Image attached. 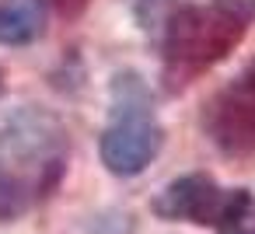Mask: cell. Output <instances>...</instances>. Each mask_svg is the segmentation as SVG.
Wrapping results in <instances>:
<instances>
[{
	"mask_svg": "<svg viewBox=\"0 0 255 234\" xmlns=\"http://www.w3.org/2000/svg\"><path fill=\"white\" fill-rule=\"evenodd\" d=\"M213 227L217 234H255V196L248 189H227L224 210Z\"/></svg>",
	"mask_w": 255,
	"mask_h": 234,
	"instance_id": "7",
	"label": "cell"
},
{
	"mask_svg": "<svg viewBox=\"0 0 255 234\" xmlns=\"http://www.w3.org/2000/svg\"><path fill=\"white\" fill-rule=\"evenodd\" d=\"M67 161V136L56 119L25 109L0 129V220H11L46 199Z\"/></svg>",
	"mask_w": 255,
	"mask_h": 234,
	"instance_id": "1",
	"label": "cell"
},
{
	"mask_svg": "<svg viewBox=\"0 0 255 234\" xmlns=\"http://www.w3.org/2000/svg\"><path fill=\"white\" fill-rule=\"evenodd\" d=\"M164 133L150 116L143 84L133 77L116 81V119L102 133V161L112 175H140L161 150Z\"/></svg>",
	"mask_w": 255,
	"mask_h": 234,
	"instance_id": "3",
	"label": "cell"
},
{
	"mask_svg": "<svg viewBox=\"0 0 255 234\" xmlns=\"http://www.w3.org/2000/svg\"><path fill=\"white\" fill-rule=\"evenodd\" d=\"M255 0H206L171 14L164 28V67L175 81H189L220 63L252 28Z\"/></svg>",
	"mask_w": 255,
	"mask_h": 234,
	"instance_id": "2",
	"label": "cell"
},
{
	"mask_svg": "<svg viewBox=\"0 0 255 234\" xmlns=\"http://www.w3.org/2000/svg\"><path fill=\"white\" fill-rule=\"evenodd\" d=\"M136 4H154V0H136Z\"/></svg>",
	"mask_w": 255,
	"mask_h": 234,
	"instance_id": "9",
	"label": "cell"
},
{
	"mask_svg": "<svg viewBox=\"0 0 255 234\" xmlns=\"http://www.w3.org/2000/svg\"><path fill=\"white\" fill-rule=\"evenodd\" d=\"M0 88H4V77H0Z\"/></svg>",
	"mask_w": 255,
	"mask_h": 234,
	"instance_id": "10",
	"label": "cell"
},
{
	"mask_svg": "<svg viewBox=\"0 0 255 234\" xmlns=\"http://www.w3.org/2000/svg\"><path fill=\"white\" fill-rule=\"evenodd\" d=\"M49 4L56 7V14H63V18H77L91 0H49Z\"/></svg>",
	"mask_w": 255,
	"mask_h": 234,
	"instance_id": "8",
	"label": "cell"
},
{
	"mask_svg": "<svg viewBox=\"0 0 255 234\" xmlns=\"http://www.w3.org/2000/svg\"><path fill=\"white\" fill-rule=\"evenodd\" d=\"M227 189H220L210 175H185L175 178L154 199V213L164 220H192V224H217L224 210Z\"/></svg>",
	"mask_w": 255,
	"mask_h": 234,
	"instance_id": "5",
	"label": "cell"
},
{
	"mask_svg": "<svg viewBox=\"0 0 255 234\" xmlns=\"http://www.w3.org/2000/svg\"><path fill=\"white\" fill-rule=\"evenodd\" d=\"M206 129L213 143L227 154L255 150V63L210 102Z\"/></svg>",
	"mask_w": 255,
	"mask_h": 234,
	"instance_id": "4",
	"label": "cell"
},
{
	"mask_svg": "<svg viewBox=\"0 0 255 234\" xmlns=\"http://www.w3.org/2000/svg\"><path fill=\"white\" fill-rule=\"evenodd\" d=\"M46 32V0H4L0 4V46H25Z\"/></svg>",
	"mask_w": 255,
	"mask_h": 234,
	"instance_id": "6",
	"label": "cell"
}]
</instances>
